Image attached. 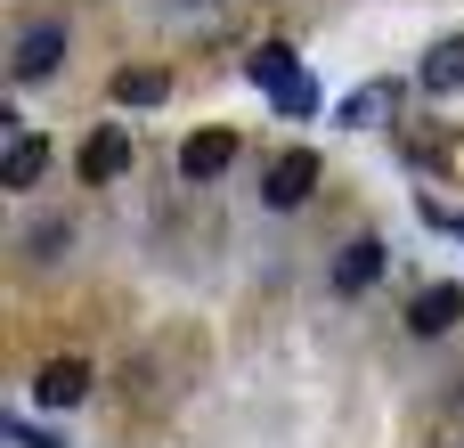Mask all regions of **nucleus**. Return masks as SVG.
Listing matches in <instances>:
<instances>
[{
    "instance_id": "11",
    "label": "nucleus",
    "mask_w": 464,
    "mask_h": 448,
    "mask_svg": "<svg viewBox=\"0 0 464 448\" xmlns=\"http://www.w3.org/2000/svg\"><path fill=\"white\" fill-rule=\"evenodd\" d=\"M163 90H171V82H163L155 65H122V73H114V106H155Z\"/></svg>"
},
{
    "instance_id": "13",
    "label": "nucleus",
    "mask_w": 464,
    "mask_h": 448,
    "mask_svg": "<svg viewBox=\"0 0 464 448\" xmlns=\"http://www.w3.org/2000/svg\"><path fill=\"white\" fill-rule=\"evenodd\" d=\"M57 245H73V220H41V229H33V253H41V261H49Z\"/></svg>"
},
{
    "instance_id": "7",
    "label": "nucleus",
    "mask_w": 464,
    "mask_h": 448,
    "mask_svg": "<svg viewBox=\"0 0 464 448\" xmlns=\"http://www.w3.org/2000/svg\"><path fill=\"white\" fill-rule=\"evenodd\" d=\"M375 278H383V245H375V237H351L343 261H334V294H367Z\"/></svg>"
},
{
    "instance_id": "4",
    "label": "nucleus",
    "mask_w": 464,
    "mask_h": 448,
    "mask_svg": "<svg viewBox=\"0 0 464 448\" xmlns=\"http://www.w3.org/2000/svg\"><path fill=\"white\" fill-rule=\"evenodd\" d=\"M122 171H130V122H98V131L82 139V180L106 188V180H122Z\"/></svg>"
},
{
    "instance_id": "12",
    "label": "nucleus",
    "mask_w": 464,
    "mask_h": 448,
    "mask_svg": "<svg viewBox=\"0 0 464 448\" xmlns=\"http://www.w3.org/2000/svg\"><path fill=\"white\" fill-rule=\"evenodd\" d=\"M424 90H464V33H457V41H440V49L424 57Z\"/></svg>"
},
{
    "instance_id": "3",
    "label": "nucleus",
    "mask_w": 464,
    "mask_h": 448,
    "mask_svg": "<svg viewBox=\"0 0 464 448\" xmlns=\"http://www.w3.org/2000/svg\"><path fill=\"white\" fill-rule=\"evenodd\" d=\"M253 82H261V90H277V106H285V114H310V98H318V90L294 73V49H285V41L253 49Z\"/></svg>"
},
{
    "instance_id": "1",
    "label": "nucleus",
    "mask_w": 464,
    "mask_h": 448,
    "mask_svg": "<svg viewBox=\"0 0 464 448\" xmlns=\"http://www.w3.org/2000/svg\"><path fill=\"white\" fill-rule=\"evenodd\" d=\"M57 57H65V16H33V24L16 33L8 73H16V82H49V73H57Z\"/></svg>"
},
{
    "instance_id": "6",
    "label": "nucleus",
    "mask_w": 464,
    "mask_h": 448,
    "mask_svg": "<svg viewBox=\"0 0 464 448\" xmlns=\"http://www.w3.org/2000/svg\"><path fill=\"white\" fill-rule=\"evenodd\" d=\"M457 318H464V286H424V294L408 302V326H416V335H449Z\"/></svg>"
},
{
    "instance_id": "2",
    "label": "nucleus",
    "mask_w": 464,
    "mask_h": 448,
    "mask_svg": "<svg viewBox=\"0 0 464 448\" xmlns=\"http://www.w3.org/2000/svg\"><path fill=\"white\" fill-rule=\"evenodd\" d=\"M310 188H318V155H310V147H285V155L261 171V204H269V212H294Z\"/></svg>"
},
{
    "instance_id": "8",
    "label": "nucleus",
    "mask_w": 464,
    "mask_h": 448,
    "mask_svg": "<svg viewBox=\"0 0 464 448\" xmlns=\"http://www.w3.org/2000/svg\"><path fill=\"white\" fill-rule=\"evenodd\" d=\"M82 392H90V367H82V359H49V367L33 375V400H41V408H73Z\"/></svg>"
},
{
    "instance_id": "14",
    "label": "nucleus",
    "mask_w": 464,
    "mask_h": 448,
    "mask_svg": "<svg viewBox=\"0 0 464 448\" xmlns=\"http://www.w3.org/2000/svg\"><path fill=\"white\" fill-rule=\"evenodd\" d=\"M188 8H204V0H188Z\"/></svg>"
},
{
    "instance_id": "10",
    "label": "nucleus",
    "mask_w": 464,
    "mask_h": 448,
    "mask_svg": "<svg viewBox=\"0 0 464 448\" xmlns=\"http://www.w3.org/2000/svg\"><path fill=\"white\" fill-rule=\"evenodd\" d=\"M392 98H400L392 82H367V90H351V98H343V122H351V131H375V122L392 114Z\"/></svg>"
},
{
    "instance_id": "9",
    "label": "nucleus",
    "mask_w": 464,
    "mask_h": 448,
    "mask_svg": "<svg viewBox=\"0 0 464 448\" xmlns=\"http://www.w3.org/2000/svg\"><path fill=\"white\" fill-rule=\"evenodd\" d=\"M41 171H49V139H41V131H16L8 155H0V180H8V188H33Z\"/></svg>"
},
{
    "instance_id": "5",
    "label": "nucleus",
    "mask_w": 464,
    "mask_h": 448,
    "mask_svg": "<svg viewBox=\"0 0 464 448\" xmlns=\"http://www.w3.org/2000/svg\"><path fill=\"white\" fill-rule=\"evenodd\" d=\"M237 163V139L228 131H196L188 147H179V180H220Z\"/></svg>"
}]
</instances>
